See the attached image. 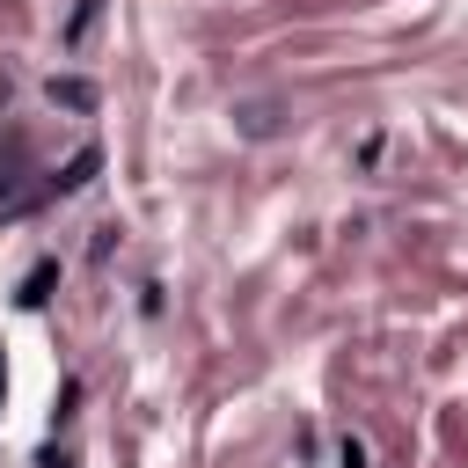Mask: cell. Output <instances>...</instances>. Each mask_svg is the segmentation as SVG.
Returning a JSON list of instances; mask_svg holds the SVG:
<instances>
[{"mask_svg":"<svg viewBox=\"0 0 468 468\" xmlns=\"http://www.w3.org/2000/svg\"><path fill=\"white\" fill-rule=\"evenodd\" d=\"M0 395H7V373H0Z\"/></svg>","mask_w":468,"mask_h":468,"instance_id":"obj_6","label":"cell"},{"mask_svg":"<svg viewBox=\"0 0 468 468\" xmlns=\"http://www.w3.org/2000/svg\"><path fill=\"white\" fill-rule=\"evenodd\" d=\"M51 278H58V263H37V271L22 278V292H15V300H22V307H44V300H51Z\"/></svg>","mask_w":468,"mask_h":468,"instance_id":"obj_3","label":"cell"},{"mask_svg":"<svg viewBox=\"0 0 468 468\" xmlns=\"http://www.w3.org/2000/svg\"><path fill=\"white\" fill-rule=\"evenodd\" d=\"M336 468H366V446H358V439H344V446H336Z\"/></svg>","mask_w":468,"mask_h":468,"instance_id":"obj_5","label":"cell"},{"mask_svg":"<svg viewBox=\"0 0 468 468\" xmlns=\"http://www.w3.org/2000/svg\"><path fill=\"white\" fill-rule=\"evenodd\" d=\"M95 168H102V154H95V146H80L66 168H51V176H44V197H73V190H88V183H95Z\"/></svg>","mask_w":468,"mask_h":468,"instance_id":"obj_1","label":"cell"},{"mask_svg":"<svg viewBox=\"0 0 468 468\" xmlns=\"http://www.w3.org/2000/svg\"><path fill=\"white\" fill-rule=\"evenodd\" d=\"M95 15H102V0H80V7H73V22H66V44H80V37H88V22H95Z\"/></svg>","mask_w":468,"mask_h":468,"instance_id":"obj_4","label":"cell"},{"mask_svg":"<svg viewBox=\"0 0 468 468\" xmlns=\"http://www.w3.org/2000/svg\"><path fill=\"white\" fill-rule=\"evenodd\" d=\"M44 95H51V102H66V110H95V80H73V73H66V80L51 73V88H44Z\"/></svg>","mask_w":468,"mask_h":468,"instance_id":"obj_2","label":"cell"}]
</instances>
